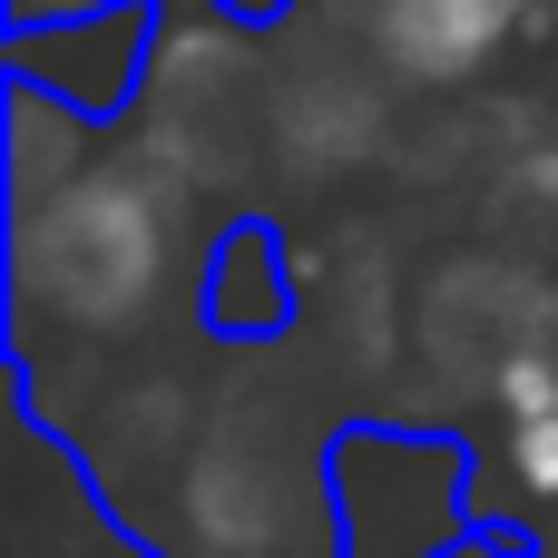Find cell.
<instances>
[{
	"instance_id": "6da1fadb",
	"label": "cell",
	"mask_w": 558,
	"mask_h": 558,
	"mask_svg": "<svg viewBox=\"0 0 558 558\" xmlns=\"http://www.w3.org/2000/svg\"><path fill=\"white\" fill-rule=\"evenodd\" d=\"M167 284V196L137 167H69L20 196V294L69 333H128Z\"/></svg>"
},
{
	"instance_id": "7a4b0ae2",
	"label": "cell",
	"mask_w": 558,
	"mask_h": 558,
	"mask_svg": "<svg viewBox=\"0 0 558 558\" xmlns=\"http://www.w3.org/2000/svg\"><path fill=\"white\" fill-rule=\"evenodd\" d=\"M530 0H363V39L392 78H471L510 49Z\"/></svg>"
},
{
	"instance_id": "3957f363",
	"label": "cell",
	"mask_w": 558,
	"mask_h": 558,
	"mask_svg": "<svg viewBox=\"0 0 558 558\" xmlns=\"http://www.w3.org/2000/svg\"><path fill=\"white\" fill-rule=\"evenodd\" d=\"M500 402H510V461L530 490H558V353H520L500 373Z\"/></svg>"
}]
</instances>
